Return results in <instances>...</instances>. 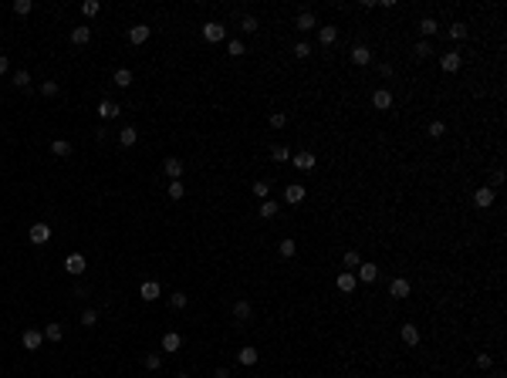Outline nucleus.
Segmentation results:
<instances>
[{
	"instance_id": "nucleus-6",
	"label": "nucleus",
	"mask_w": 507,
	"mask_h": 378,
	"mask_svg": "<svg viewBox=\"0 0 507 378\" xmlns=\"http://www.w3.org/2000/svg\"><path fill=\"white\" fill-rule=\"evenodd\" d=\"M355 287H359V277H355L352 270H345V274H338V290H342V294H352Z\"/></svg>"
},
{
	"instance_id": "nucleus-42",
	"label": "nucleus",
	"mask_w": 507,
	"mask_h": 378,
	"mask_svg": "<svg viewBox=\"0 0 507 378\" xmlns=\"http://www.w3.org/2000/svg\"><path fill=\"white\" fill-rule=\"evenodd\" d=\"M98 10H102V7H98V0H85V4H81V14H85V17H95Z\"/></svg>"
},
{
	"instance_id": "nucleus-13",
	"label": "nucleus",
	"mask_w": 507,
	"mask_h": 378,
	"mask_svg": "<svg viewBox=\"0 0 507 378\" xmlns=\"http://www.w3.org/2000/svg\"><path fill=\"white\" fill-rule=\"evenodd\" d=\"M159 294H162V287H159L156 281H145L142 287H139V297H142V301H156Z\"/></svg>"
},
{
	"instance_id": "nucleus-25",
	"label": "nucleus",
	"mask_w": 507,
	"mask_h": 378,
	"mask_svg": "<svg viewBox=\"0 0 507 378\" xmlns=\"http://www.w3.org/2000/svg\"><path fill=\"white\" fill-rule=\"evenodd\" d=\"M112 81L119 85V88H129V85H132V71H129V68H119V71L112 74Z\"/></svg>"
},
{
	"instance_id": "nucleus-34",
	"label": "nucleus",
	"mask_w": 507,
	"mask_h": 378,
	"mask_svg": "<svg viewBox=\"0 0 507 378\" xmlns=\"http://www.w3.org/2000/svg\"><path fill=\"white\" fill-rule=\"evenodd\" d=\"M14 85L21 91H27V88H31V74H27V71H14Z\"/></svg>"
},
{
	"instance_id": "nucleus-52",
	"label": "nucleus",
	"mask_w": 507,
	"mask_h": 378,
	"mask_svg": "<svg viewBox=\"0 0 507 378\" xmlns=\"http://www.w3.org/2000/svg\"><path fill=\"white\" fill-rule=\"evenodd\" d=\"M176 378H190V375H186V371H179V375H176Z\"/></svg>"
},
{
	"instance_id": "nucleus-37",
	"label": "nucleus",
	"mask_w": 507,
	"mask_h": 378,
	"mask_svg": "<svg viewBox=\"0 0 507 378\" xmlns=\"http://www.w3.org/2000/svg\"><path fill=\"white\" fill-rule=\"evenodd\" d=\"M254 196H257V200H267V196H271V186H267L264 179H257V183H254Z\"/></svg>"
},
{
	"instance_id": "nucleus-24",
	"label": "nucleus",
	"mask_w": 507,
	"mask_h": 378,
	"mask_svg": "<svg viewBox=\"0 0 507 378\" xmlns=\"http://www.w3.org/2000/svg\"><path fill=\"white\" fill-rule=\"evenodd\" d=\"M237 362L240 365H257V348H240V351H237Z\"/></svg>"
},
{
	"instance_id": "nucleus-5",
	"label": "nucleus",
	"mask_w": 507,
	"mask_h": 378,
	"mask_svg": "<svg viewBox=\"0 0 507 378\" xmlns=\"http://www.w3.org/2000/svg\"><path fill=\"white\" fill-rule=\"evenodd\" d=\"M372 105H375L379 112H386V108H392V95H389L386 88H375L372 91Z\"/></svg>"
},
{
	"instance_id": "nucleus-16",
	"label": "nucleus",
	"mask_w": 507,
	"mask_h": 378,
	"mask_svg": "<svg viewBox=\"0 0 507 378\" xmlns=\"http://www.w3.org/2000/svg\"><path fill=\"white\" fill-rule=\"evenodd\" d=\"M179 348H183V334H176V331L162 334V351H179Z\"/></svg>"
},
{
	"instance_id": "nucleus-18",
	"label": "nucleus",
	"mask_w": 507,
	"mask_h": 378,
	"mask_svg": "<svg viewBox=\"0 0 507 378\" xmlns=\"http://www.w3.org/2000/svg\"><path fill=\"white\" fill-rule=\"evenodd\" d=\"M372 61V51L365 48V44H355L352 48V65H369Z\"/></svg>"
},
{
	"instance_id": "nucleus-23",
	"label": "nucleus",
	"mask_w": 507,
	"mask_h": 378,
	"mask_svg": "<svg viewBox=\"0 0 507 378\" xmlns=\"http://www.w3.org/2000/svg\"><path fill=\"white\" fill-rule=\"evenodd\" d=\"M375 277H379V267H375V264H362V267H359V281L372 284Z\"/></svg>"
},
{
	"instance_id": "nucleus-45",
	"label": "nucleus",
	"mask_w": 507,
	"mask_h": 378,
	"mask_svg": "<svg viewBox=\"0 0 507 378\" xmlns=\"http://www.w3.org/2000/svg\"><path fill=\"white\" fill-rule=\"evenodd\" d=\"M159 365H162V354H145V368H149V371H156V368H159Z\"/></svg>"
},
{
	"instance_id": "nucleus-7",
	"label": "nucleus",
	"mask_w": 507,
	"mask_h": 378,
	"mask_svg": "<svg viewBox=\"0 0 507 378\" xmlns=\"http://www.w3.org/2000/svg\"><path fill=\"white\" fill-rule=\"evenodd\" d=\"M41 341H44V334H41V331H24V334H21V345H24L27 351H37Z\"/></svg>"
},
{
	"instance_id": "nucleus-32",
	"label": "nucleus",
	"mask_w": 507,
	"mask_h": 378,
	"mask_svg": "<svg viewBox=\"0 0 507 378\" xmlns=\"http://www.w3.org/2000/svg\"><path fill=\"white\" fill-rule=\"evenodd\" d=\"M186 196V186L179 183V179H173V183H169V200H183Z\"/></svg>"
},
{
	"instance_id": "nucleus-40",
	"label": "nucleus",
	"mask_w": 507,
	"mask_h": 378,
	"mask_svg": "<svg viewBox=\"0 0 507 378\" xmlns=\"http://www.w3.org/2000/svg\"><path fill=\"white\" fill-rule=\"evenodd\" d=\"M450 37L453 41H463V37H467V24H460V21H457V24H450Z\"/></svg>"
},
{
	"instance_id": "nucleus-49",
	"label": "nucleus",
	"mask_w": 507,
	"mask_h": 378,
	"mask_svg": "<svg viewBox=\"0 0 507 378\" xmlns=\"http://www.w3.org/2000/svg\"><path fill=\"white\" fill-rule=\"evenodd\" d=\"M294 54H298V57H308V54H311V48H308L305 41H298V44H294Z\"/></svg>"
},
{
	"instance_id": "nucleus-31",
	"label": "nucleus",
	"mask_w": 507,
	"mask_h": 378,
	"mask_svg": "<svg viewBox=\"0 0 507 378\" xmlns=\"http://www.w3.org/2000/svg\"><path fill=\"white\" fill-rule=\"evenodd\" d=\"M234 317H237V321H247V317H250V304H247V301H237V304H234Z\"/></svg>"
},
{
	"instance_id": "nucleus-22",
	"label": "nucleus",
	"mask_w": 507,
	"mask_h": 378,
	"mask_svg": "<svg viewBox=\"0 0 507 378\" xmlns=\"http://www.w3.org/2000/svg\"><path fill=\"white\" fill-rule=\"evenodd\" d=\"M162 169H166L169 179H179V176H183V162H179V159H166V162H162Z\"/></svg>"
},
{
	"instance_id": "nucleus-41",
	"label": "nucleus",
	"mask_w": 507,
	"mask_h": 378,
	"mask_svg": "<svg viewBox=\"0 0 507 378\" xmlns=\"http://www.w3.org/2000/svg\"><path fill=\"white\" fill-rule=\"evenodd\" d=\"M31 10H34V4H31V0H14V14H21V17H24V14H31Z\"/></svg>"
},
{
	"instance_id": "nucleus-33",
	"label": "nucleus",
	"mask_w": 507,
	"mask_h": 378,
	"mask_svg": "<svg viewBox=\"0 0 507 378\" xmlns=\"http://www.w3.org/2000/svg\"><path fill=\"white\" fill-rule=\"evenodd\" d=\"M44 338H48V341H61V338H65L61 324H48V328H44Z\"/></svg>"
},
{
	"instance_id": "nucleus-21",
	"label": "nucleus",
	"mask_w": 507,
	"mask_h": 378,
	"mask_svg": "<svg viewBox=\"0 0 507 378\" xmlns=\"http://www.w3.org/2000/svg\"><path fill=\"white\" fill-rule=\"evenodd\" d=\"M51 152L68 159V155H71V142H68V138H54V142H51Z\"/></svg>"
},
{
	"instance_id": "nucleus-30",
	"label": "nucleus",
	"mask_w": 507,
	"mask_h": 378,
	"mask_svg": "<svg viewBox=\"0 0 507 378\" xmlns=\"http://www.w3.org/2000/svg\"><path fill=\"white\" fill-rule=\"evenodd\" d=\"M260 216H264V220H274V216H277V203H274V200H264V203H260Z\"/></svg>"
},
{
	"instance_id": "nucleus-14",
	"label": "nucleus",
	"mask_w": 507,
	"mask_h": 378,
	"mask_svg": "<svg viewBox=\"0 0 507 378\" xmlns=\"http://www.w3.org/2000/svg\"><path fill=\"white\" fill-rule=\"evenodd\" d=\"M494 196H497V193H494L491 186H483V189H477V193H474V203H477L480 209H487V206L494 203Z\"/></svg>"
},
{
	"instance_id": "nucleus-20",
	"label": "nucleus",
	"mask_w": 507,
	"mask_h": 378,
	"mask_svg": "<svg viewBox=\"0 0 507 378\" xmlns=\"http://www.w3.org/2000/svg\"><path fill=\"white\" fill-rule=\"evenodd\" d=\"M294 24H298V31H311V27H318V21H314V14H311V10H301Z\"/></svg>"
},
{
	"instance_id": "nucleus-51",
	"label": "nucleus",
	"mask_w": 507,
	"mask_h": 378,
	"mask_svg": "<svg viewBox=\"0 0 507 378\" xmlns=\"http://www.w3.org/2000/svg\"><path fill=\"white\" fill-rule=\"evenodd\" d=\"M7 71H10V61H7L4 54H0V74H7Z\"/></svg>"
},
{
	"instance_id": "nucleus-2",
	"label": "nucleus",
	"mask_w": 507,
	"mask_h": 378,
	"mask_svg": "<svg viewBox=\"0 0 507 378\" xmlns=\"http://www.w3.org/2000/svg\"><path fill=\"white\" fill-rule=\"evenodd\" d=\"M27 236H31V243H37V247H41V243L51 240V226L48 223H34L31 230H27Z\"/></svg>"
},
{
	"instance_id": "nucleus-9",
	"label": "nucleus",
	"mask_w": 507,
	"mask_h": 378,
	"mask_svg": "<svg viewBox=\"0 0 507 378\" xmlns=\"http://www.w3.org/2000/svg\"><path fill=\"white\" fill-rule=\"evenodd\" d=\"M119 112H122V108H119V105H115V102H112V98H105V102H102V105H98V115H102V118H105V122H112V118H119Z\"/></svg>"
},
{
	"instance_id": "nucleus-35",
	"label": "nucleus",
	"mask_w": 507,
	"mask_h": 378,
	"mask_svg": "<svg viewBox=\"0 0 507 378\" xmlns=\"http://www.w3.org/2000/svg\"><path fill=\"white\" fill-rule=\"evenodd\" d=\"M240 27H243V34H254V31H257V17L243 14V17H240Z\"/></svg>"
},
{
	"instance_id": "nucleus-27",
	"label": "nucleus",
	"mask_w": 507,
	"mask_h": 378,
	"mask_svg": "<svg viewBox=\"0 0 507 378\" xmlns=\"http://www.w3.org/2000/svg\"><path fill=\"white\" fill-rule=\"evenodd\" d=\"M119 142L129 149V145H136V142H139V132L132 129V125H129V129H122V132H119Z\"/></svg>"
},
{
	"instance_id": "nucleus-44",
	"label": "nucleus",
	"mask_w": 507,
	"mask_h": 378,
	"mask_svg": "<svg viewBox=\"0 0 507 378\" xmlns=\"http://www.w3.org/2000/svg\"><path fill=\"white\" fill-rule=\"evenodd\" d=\"M169 304L176 307V311H183V307H186V294H183V290H176V294H169Z\"/></svg>"
},
{
	"instance_id": "nucleus-19",
	"label": "nucleus",
	"mask_w": 507,
	"mask_h": 378,
	"mask_svg": "<svg viewBox=\"0 0 507 378\" xmlns=\"http://www.w3.org/2000/svg\"><path fill=\"white\" fill-rule=\"evenodd\" d=\"M85 267H88V264H85V257H81V253H71V257L65 260V270H68V274H81Z\"/></svg>"
},
{
	"instance_id": "nucleus-46",
	"label": "nucleus",
	"mask_w": 507,
	"mask_h": 378,
	"mask_svg": "<svg viewBox=\"0 0 507 378\" xmlns=\"http://www.w3.org/2000/svg\"><path fill=\"white\" fill-rule=\"evenodd\" d=\"M227 51H230V54H234V57L247 54V51H243V41H230V44H227Z\"/></svg>"
},
{
	"instance_id": "nucleus-15",
	"label": "nucleus",
	"mask_w": 507,
	"mask_h": 378,
	"mask_svg": "<svg viewBox=\"0 0 507 378\" xmlns=\"http://www.w3.org/2000/svg\"><path fill=\"white\" fill-rule=\"evenodd\" d=\"M389 294H392V297H409V281H406V277H396V281L389 284Z\"/></svg>"
},
{
	"instance_id": "nucleus-36",
	"label": "nucleus",
	"mask_w": 507,
	"mask_h": 378,
	"mask_svg": "<svg viewBox=\"0 0 507 378\" xmlns=\"http://www.w3.org/2000/svg\"><path fill=\"white\" fill-rule=\"evenodd\" d=\"M412 54H416V57H429V54H433V44H429V41H419L416 48H412Z\"/></svg>"
},
{
	"instance_id": "nucleus-39",
	"label": "nucleus",
	"mask_w": 507,
	"mask_h": 378,
	"mask_svg": "<svg viewBox=\"0 0 507 378\" xmlns=\"http://www.w3.org/2000/svg\"><path fill=\"white\" fill-rule=\"evenodd\" d=\"M81 324H85V328H95L98 324V311H91V307L88 311H81Z\"/></svg>"
},
{
	"instance_id": "nucleus-8",
	"label": "nucleus",
	"mask_w": 507,
	"mask_h": 378,
	"mask_svg": "<svg viewBox=\"0 0 507 378\" xmlns=\"http://www.w3.org/2000/svg\"><path fill=\"white\" fill-rule=\"evenodd\" d=\"M399 338H403L409 348H416L419 345V328L416 324H403V328H399Z\"/></svg>"
},
{
	"instance_id": "nucleus-12",
	"label": "nucleus",
	"mask_w": 507,
	"mask_h": 378,
	"mask_svg": "<svg viewBox=\"0 0 507 378\" xmlns=\"http://www.w3.org/2000/svg\"><path fill=\"white\" fill-rule=\"evenodd\" d=\"M419 34H423V41H429V37H436V31H440V24H436L433 17H423V21H419Z\"/></svg>"
},
{
	"instance_id": "nucleus-11",
	"label": "nucleus",
	"mask_w": 507,
	"mask_h": 378,
	"mask_svg": "<svg viewBox=\"0 0 507 378\" xmlns=\"http://www.w3.org/2000/svg\"><path fill=\"white\" fill-rule=\"evenodd\" d=\"M440 65H443V71H460V51H446V54L440 57Z\"/></svg>"
},
{
	"instance_id": "nucleus-47",
	"label": "nucleus",
	"mask_w": 507,
	"mask_h": 378,
	"mask_svg": "<svg viewBox=\"0 0 507 378\" xmlns=\"http://www.w3.org/2000/svg\"><path fill=\"white\" fill-rule=\"evenodd\" d=\"M284 112H271V129H284Z\"/></svg>"
},
{
	"instance_id": "nucleus-50",
	"label": "nucleus",
	"mask_w": 507,
	"mask_h": 378,
	"mask_svg": "<svg viewBox=\"0 0 507 378\" xmlns=\"http://www.w3.org/2000/svg\"><path fill=\"white\" fill-rule=\"evenodd\" d=\"M477 365H480V368H491V354H477Z\"/></svg>"
},
{
	"instance_id": "nucleus-1",
	"label": "nucleus",
	"mask_w": 507,
	"mask_h": 378,
	"mask_svg": "<svg viewBox=\"0 0 507 378\" xmlns=\"http://www.w3.org/2000/svg\"><path fill=\"white\" fill-rule=\"evenodd\" d=\"M203 37H206L210 44H217V41H223V37H227V27H223V24H217V21H206V24H203Z\"/></svg>"
},
{
	"instance_id": "nucleus-3",
	"label": "nucleus",
	"mask_w": 507,
	"mask_h": 378,
	"mask_svg": "<svg viewBox=\"0 0 507 378\" xmlns=\"http://www.w3.org/2000/svg\"><path fill=\"white\" fill-rule=\"evenodd\" d=\"M291 166L301 169V172H311L314 169V155L311 152H294V155H291Z\"/></svg>"
},
{
	"instance_id": "nucleus-43",
	"label": "nucleus",
	"mask_w": 507,
	"mask_h": 378,
	"mask_svg": "<svg viewBox=\"0 0 507 378\" xmlns=\"http://www.w3.org/2000/svg\"><path fill=\"white\" fill-rule=\"evenodd\" d=\"M58 91H61V88H58V81H44V85H41V95H44V98H54Z\"/></svg>"
},
{
	"instance_id": "nucleus-10",
	"label": "nucleus",
	"mask_w": 507,
	"mask_h": 378,
	"mask_svg": "<svg viewBox=\"0 0 507 378\" xmlns=\"http://www.w3.org/2000/svg\"><path fill=\"white\" fill-rule=\"evenodd\" d=\"M305 193H308V189H305L301 183L288 186V189H284V203H291V206H294V203H301V200H305Z\"/></svg>"
},
{
	"instance_id": "nucleus-29",
	"label": "nucleus",
	"mask_w": 507,
	"mask_h": 378,
	"mask_svg": "<svg viewBox=\"0 0 507 378\" xmlns=\"http://www.w3.org/2000/svg\"><path fill=\"white\" fill-rule=\"evenodd\" d=\"M342 260H345V267H348V270H359V267H362V257H359V250H348V253H345Z\"/></svg>"
},
{
	"instance_id": "nucleus-28",
	"label": "nucleus",
	"mask_w": 507,
	"mask_h": 378,
	"mask_svg": "<svg viewBox=\"0 0 507 378\" xmlns=\"http://www.w3.org/2000/svg\"><path fill=\"white\" fill-rule=\"evenodd\" d=\"M271 159L274 162H288L291 159V149H288V145H274V149H271Z\"/></svg>"
},
{
	"instance_id": "nucleus-26",
	"label": "nucleus",
	"mask_w": 507,
	"mask_h": 378,
	"mask_svg": "<svg viewBox=\"0 0 507 378\" xmlns=\"http://www.w3.org/2000/svg\"><path fill=\"white\" fill-rule=\"evenodd\" d=\"M91 41V27H74L71 31V44H88Z\"/></svg>"
},
{
	"instance_id": "nucleus-38",
	"label": "nucleus",
	"mask_w": 507,
	"mask_h": 378,
	"mask_svg": "<svg viewBox=\"0 0 507 378\" xmlns=\"http://www.w3.org/2000/svg\"><path fill=\"white\" fill-rule=\"evenodd\" d=\"M277 250H281V257H294V253H298V243H294V240H281V247H277Z\"/></svg>"
},
{
	"instance_id": "nucleus-17",
	"label": "nucleus",
	"mask_w": 507,
	"mask_h": 378,
	"mask_svg": "<svg viewBox=\"0 0 507 378\" xmlns=\"http://www.w3.org/2000/svg\"><path fill=\"white\" fill-rule=\"evenodd\" d=\"M318 41H322V48H331L338 41V27H331V24H325L322 31H318Z\"/></svg>"
},
{
	"instance_id": "nucleus-4",
	"label": "nucleus",
	"mask_w": 507,
	"mask_h": 378,
	"mask_svg": "<svg viewBox=\"0 0 507 378\" xmlns=\"http://www.w3.org/2000/svg\"><path fill=\"white\" fill-rule=\"evenodd\" d=\"M149 34H153V27H145V24L129 27V44H145V41H149Z\"/></svg>"
},
{
	"instance_id": "nucleus-48",
	"label": "nucleus",
	"mask_w": 507,
	"mask_h": 378,
	"mask_svg": "<svg viewBox=\"0 0 507 378\" xmlns=\"http://www.w3.org/2000/svg\"><path fill=\"white\" fill-rule=\"evenodd\" d=\"M443 132H446V125H443V122H429V135H433V138H440Z\"/></svg>"
}]
</instances>
